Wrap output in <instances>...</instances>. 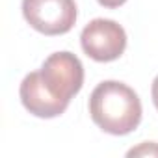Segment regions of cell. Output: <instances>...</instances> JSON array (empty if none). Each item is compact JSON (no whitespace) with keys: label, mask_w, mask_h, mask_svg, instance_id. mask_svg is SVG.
<instances>
[{"label":"cell","mask_w":158,"mask_h":158,"mask_svg":"<svg viewBox=\"0 0 158 158\" xmlns=\"http://www.w3.org/2000/svg\"><path fill=\"white\" fill-rule=\"evenodd\" d=\"M19 95H21L23 106L30 114H34L35 117H43V119L61 115L69 106L67 101H63V99H60L48 91L39 71L24 76V80L21 82Z\"/></svg>","instance_id":"obj_5"},{"label":"cell","mask_w":158,"mask_h":158,"mask_svg":"<svg viewBox=\"0 0 158 158\" xmlns=\"http://www.w3.org/2000/svg\"><path fill=\"white\" fill-rule=\"evenodd\" d=\"M23 15L26 23L45 34H67L76 23L74 0H23Z\"/></svg>","instance_id":"obj_2"},{"label":"cell","mask_w":158,"mask_h":158,"mask_svg":"<svg viewBox=\"0 0 158 158\" xmlns=\"http://www.w3.org/2000/svg\"><path fill=\"white\" fill-rule=\"evenodd\" d=\"M127 2V0H99V4L104 8H119Z\"/></svg>","instance_id":"obj_7"},{"label":"cell","mask_w":158,"mask_h":158,"mask_svg":"<svg viewBox=\"0 0 158 158\" xmlns=\"http://www.w3.org/2000/svg\"><path fill=\"white\" fill-rule=\"evenodd\" d=\"M151 93H152V102H154V106H156V110H158V76L154 78V82H152Z\"/></svg>","instance_id":"obj_8"},{"label":"cell","mask_w":158,"mask_h":158,"mask_svg":"<svg viewBox=\"0 0 158 158\" xmlns=\"http://www.w3.org/2000/svg\"><path fill=\"white\" fill-rule=\"evenodd\" d=\"M127 156H158V143L154 141H145L127 152Z\"/></svg>","instance_id":"obj_6"},{"label":"cell","mask_w":158,"mask_h":158,"mask_svg":"<svg viewBox=\"0 0 158 158\" xmlns=\"http://www.w3.org/2000/svg\"><path fill=\"white\" fill-rule=\"evenodd\" d=\"M89 114L97 127L114 136H125L138 128L141 121V102L138 93L123 82H101L89 97Z\"/></svg>","instance_id":"obj_1"},{"label":"cell","mask_w":158,"mask_h":158,"mask_svg":"<svg viewBox=\"0 0 158 158\" xmlns=\"http://www.w3.org/2000/svg\"><path fill=\"white\" fill-rule=\"evenodd\" d=\"M80 43L91 60L114 61L127 48V32L112 19H95L82 30Z\"/></svg>","instance_id":"obj_4"},{"label":"cell","mask_w":158,"mask_h":158,"mask_svg":"<svg viewBox=\"0 0 158 158\" xmlns=\"http://www.w3.org/2000/svg\"><path fill=\"white\" fill-rule=\"evenodd\" d=\"M41 78L50 93L71 102V99L82 89L84 67L73 52H54L41 65Z\"/></svg>","instance_id":"obj_3"}]
</instances>
